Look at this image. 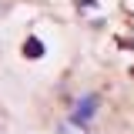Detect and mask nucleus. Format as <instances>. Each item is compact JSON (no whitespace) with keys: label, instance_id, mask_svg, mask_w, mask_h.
<instances>
[{"label":"nucleus","instance_id":"obj_1","mask_svg":"<svg viewBox=\"0 0 134 134\" xmlns=\"http://www.w3.org/2000/svg\"><path fill=\"white\" fill-rule=\"evenodd\" d=\"M100 114V94L97 91H84L81 97L74 100V107H70V121L74 124H84V127H91V121Z\"/></svg>","mask_w":134,"mask_h":134},{"label":"nucleus","instance_id":"obj_2","mask_svg":"<svg viewBox=\"0 0 134 134\" xmlns=\"http://www.w3.org/2000/svg\"><path fill=\"white\" fill-rule=\"evenodd\" d=\"M57 134H91V127H84V124H74L70 117H60V121H57Z\"/></svg>","mask_w":134,"mask_h":134},{"label":"nucleus","instance_id":"obj_3","mask_svg":"<svg viewBox=\"0 0 134 134\" xmlns=\"http://www.w3.org/2000/svg\"><path fill=\"white\" fill-rule=\"evenodd\" d=\"M24 57H30V60H40V57H44V44H40L37 37H27V40H24Z\"/></svg>","mask_w":134,"mask_h":134}]
</instances>
